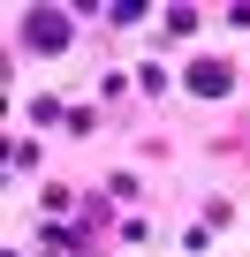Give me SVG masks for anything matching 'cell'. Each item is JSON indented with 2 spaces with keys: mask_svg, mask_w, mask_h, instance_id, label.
<instances>
[{
  "mask_svg": "<svg viewBox=\"0 0 250 257\" xmlns=\"http://www.w3.org/2000/svg\"><path fill=\"white\" fill-rule=\"evenodd\" d=\"M23 38H31V46H46V53H53V46H68V23H61V16H53V8H38V16H31V23H23Z\"/></svg>",
  "mask_w": 250,
  "mask_h": 257,
  "instance_id": "1",
  "label": "cell"
},
{
  "mask_svg": "<svg viewBox=\"0 0 250 257\" xmlns=\"http://www.w3.org/2000/svg\"><path fill=\"white\" fill-rule=\"evenodd\" d=\"M227 83H235V68H227V61H197V68H190V91H205V98H220Z\"/></svg>",
  "mask_w": 250,
  "mask_h": 257,
  "instance_id": "2",
  "label": "cell"
}]
</instances>
